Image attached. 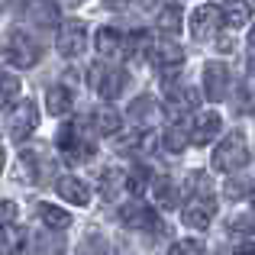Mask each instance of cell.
Returning a JSON list of instances; mask_svg holds the SVG:
<instances>
[{
  "mask_svg": "<svg viewBox=\"0 0 255 255\" xmlns=\"http://www.w3.org/2000/svg\"><path fill=\"white\" fill-rule=\"evenodd\" d=\"M58 152L65 155L68 165H81L87 158H94V139L81 132V123H68L58 129V139H55Z\"/></svg>",
  "mask_w": 255,
  "mask_h": 255,
  "instance_id": "cell-1",
  "label": "cell"
},
{
  "mask_svg": "<svg viewBox=\"0 0 255 255\" xmlns=\"http://www.w3.org/2000/svg\"><path fill=\"white\" fill-rule=\"evenodd\" d=\"M246 165H249V145H246V136L243 132L223 136V142H220L217 152H213V168L226 171V174H236L239 168H246Z\"/></svg>",
  "mask_w": 255,
  "mask_h": 255,
  "instance_id": "cell-2",
  "label": "cell"
},
{
  "mask_svg": "<svg viewBox=\"0 0 255 255\" xmlns=\"http://www.w3.org/2000/svg\"><path fill=\"white\" fill-rule=\"evenodd\" d=\"M39 55H42L39 42L29 36V32H23V29H16L10 36V42H6V58H10L16 68H32V65L39 62Z\"/></svg>",
  "mask_w": 255,
  "mask_h": 255,
  "instance_id": "cell-3",
  "label": "cell"
},
{
  "mask_svg": "<svg viewBox=\"0 0 255 255\" xmlns=\"http://www.w3.org/2000/svg\"><path fill=\"white\" fill-rule=\"evenodd\" d=\"M6 126H10V139H13V142H23V139H29L32 129L39 126V110H36V104H32V100H19V104L10 110Z\"/></svg>",
  "mask_w": 255,
  "mask_h": 255,
  "instance_id": "cell-4",
  "label": "cell"
},
{
  "mask_svg": "<svg viewBox=\"0 0 255 255\" xmlns=\"http://www.w3.org/2000/svg\"><path fill=\"white\" fill-rule=\"evenodd\" d=\"M55 45H58V55H62V58H78L87 49V26L81 23V19H68V23H62Z\"/></svg>",
  "mask_w": 255,
  "mask_h": 255,
  "instance_id": "cell-5",
  "label": "cell"
},
{
  "mask_svg": "<svg viewBox=\"0 0 255 255\" xmlns=\"http://www.w3.org/2000/svg\"><path fill=\"white\" fill-rule=\"evenodd\" d=\"M213 213H217V200L210 194H197L184 204V226L191 230H207L213 223Z\"/></svg>",
  "mask_w": 255,
  "mask_h": 255,
  "instance_id": "cell-6",
  "label": "cell"
},
{
  "mask_svg": "<svg viewBox=\"0 0 255 255\" xmlns=\"http://www.w3.org/2000/svg\"><path fill=\"white\" fill-rule=\"evenodd\" d=\"M120 223L126 230H158V213L142 200H132V204L120 207Z\"/></svg>",
  "mask_w": 255,
  "mask_h": 255,
  "instance_id": "cell-7",
  "label": "cell"
},
{
  "mask_svg": "<svg viewBox=\"0 0 255 255\" xmlns=\"http://www.w3.org/2000/svg\"><path fill=\"white\" fill-rule=\"evenodd\" d=\"M126 84H129V75L120 68H97L94 71V87H97V94L104 100H117L126 91Z\"/></svg>",
  "mask_w": 255,
  "mask_h": 255,
  "instance_id": "cell-8",
  "label": "cell"
},
{
  "mask_svg": "<svg viewBox=\"0 0 255 255\" xmlns=\"http://www.w3.org/2000/svg\"><path fill=\"white\" fill-rule=\"evenodd\" d=\"M220 23H223V13H220L217 3H204L194 10L191 16V36L194 39H210L213 32L220 29Z\"/></svg>",
  "mask_w": 255,
  "mask_h": 255,
  "instance_id": "cell-9",
  "label": "cell"
},
{
  "mask_svg": "<svg viewBox=\"0 0 255 255\" xmlns=\"http://www.w3.org/2000/svg\"><path fill=\"white\" fill-rule=\"evenodd\" d=\"M94 45H97V52H100L104 58L129 55V39H126L120 29H113V26H104V29L97 32V39H94Z\"/></svg>",
  "mask_w": 255,
  "mask_h": 255,
  "instance_id": "cell-10",
  "label": "cell"
},
{
  "mask_svg": "<svg viewBox=\"0 0 255 255\" xmlns=\"http://www.w3.org/2000/svg\"><path fill=\"white\" fill-rule=\"evenodd\" d=\"M220 113H213V110H200L197 117H194V126H191V142L194 145H207V142H213V136H220Z\"/></svg>",
  "mask_w": 255,
  "mask_h": 255,
  "instance_id": "cell-11",
  "label": "cell"
},
{
  "mask_svg": "<svg viewBox=\"0 0 255 255\" xmlns=\"http://www.w3.org/2000/svg\"><path fill=\"white\" fill-rule=\"evenodd\" d=\"M226 87H230V71L223 62H207L204 68V94L207 100H223Z\"/></svg>",
  "mask_w": 255,
  "mask_h": 255,
  "instance_id": "cell-12",
  "label": "cell"
},
{
  "mask_svg": "<svg viewBox=\"0 0 255 255\" xmlns=\"http://www.w3.org/2000/svg\"><path fill=\"white\" fill-rule=\"evenodd\" d=\"M55 191H58V197H65L68 204H75V207H87V204H91V191H87V184L81 178H75V174L58 178Z\"/></svg>",
  "mask_w": 255,
  "mask_h": 255,
  "instance_id": "cell-13",
  "label": "cell"
},
{
  "mask_svg": "<svg viewBox=\"0 0 255 255\" xmlns=\"http://www.w3.org/2000/svg\"><path fill=\"white\" fill-rule=\"evenodd\" d=\"M23 246H26V230H23V226L0 223V252L16 255V252H23Z\"/></svg>",
  "mask_w": 255,
  "mask_h": 255,
  "instance_id": "cell-14",
  "label": "cell"
},
{
  "mask_svg": "<svg viewBox=\"0 0 255 255\" xmlns=\"http://www.w3.org/2000/svg\"><path fill=\"white\" fill-rule=\"evenodd\" d=\"M220 13H223V23L236 29V26H246V23H249L252 6L246 3V0H226V3L220 6Z\"/></svg>",
  "mask_w": 255,
  "mask_h": 255,
  "instance_id": "cell-15",
  "label": "cell"
},
{
  "mask_svg": "<svg viewBox=\"0 0 255 255\" xmlns=\"http://www.w3.org/2000/svg\"><path fill=\"white\" fill-rule=\"evenodd\" d=\"M45 107H49L52 117H62V113L71 110V91L62 84H52L49 91H45Z\"/></svg>",
  "mask_w": 255,
  "mask_h": 255,
  "instance_id": "cell-16",
  "label": "cell"
},
{
  "mask_svg": "<svg viewBox=\"0 0 255 255\" xmlns=\"http://www.w3.org/2000/svg\"><path fill=\"white\" fill-rule=\"evenodd\" d=\"M39 220H42L49 230H68L71 226V213H65L62 207H55V204H39Z\"/></svg>",
  "mask_w": 255,
  "mask_h": 255,
  "instance_id": "cell-17",
  "label": "cell"
},
{
  "mask_svg": "<svg viewBox=\"0 0 255 255\" xmlns=\"http://www.w3.org/2000/svg\"><path fill=\"white\" fill-rule=\"evenodd\" d=\"M19 174H23V181H29V184H39V181H42V158H39V152L26 149L23 155H19Z\"/></svg>",
  "mask_w": 255,
  "mask_h": 255,
  "instance_id": "cell-18",
  "label": "cell"
},
{
  "mask_svg": "<svg viewBox=\"0 0 255 255\" xmlns=\"http://www.w3.org/2000/svg\"><path fill=\"white\" fill-rule=\"evenodd\" d=\"M152 55H155V62L162 65V68H168V65H174V68H178L181 58H184V52H181L178 42H171V39H162V42L155 45V52H152Z\"/></svg>",
  "mask_w": 255,
  "mask_h": 255,
  "instance_id": "cell-19",
  "label": "cell"
},
{
  "mask_svg": "<svg viewBox=\"0 0 255 255\" xmlns=\"http://www.w3.org/2000/svg\"><path fill=\"white\" fill-rule=\"evenodd\" d=\"M152 194H155L158 207H165V210L178 207V184H174L171 178H158V181H155V187H152Z\"/></svg>",
  "mask_w": 255,
  "mask_h": 255,
  "instance_id": "cell-20",
  "label": "cell"
},
{
  "mask_svg": "<svg viewBox=\"0 0 255 255\" xmlns=\"http://www.w3.org/2000/svg\"><path fill=\"white\" fill-rule=\"evenodd\" d=\"M123 187H126V174H120L117 168L104 171V178H100V194H104V200H117Z\"/></svg>",
  "mask_w": 255,
  "mask_h": 255,
  "instance_id": "cell-21",
  "label": "cell"
},
{
  "mask_svg": "<svg viewBox=\"0 0 255 255\" xmlns=\"http://www.w3.org/2000/svg\"><path fill=\"white\" fill-rule=\"evenodd\" d=\"M94 129L104 132V136L117 132L120 129V113L113 110V107H100V110H94Z\"/></svg>",
  "mask_w": 255,
  "mask_h": 255,
  "instance_id": "cell-22",
  "label": "cell"
},
{
  "mask_svg": "<svg viewBox=\"0 0 255 255\" xmlns=\"http://www.w3.org/2000/svg\"><path fill=\"white\" fill-rule=\"evenodd\" d=\"M230 230L243 233V236H252L255 233V207H243L239 213H233L230 217Z\"/></svg>",
  "mask_w": 255,
  "mask_h": 255,
  "instance_id": "cell-23",
  "label": "cell"
},
{
  "mask_svg": "<svg viewBox=\"0 0 255 255\" xmlns=\"http://www.w3.org/2000/svg\"><path fill=\"white\" fill-rule=\"evenodd\" d=\"M178 29H181V6L178 3H168L162 10V16H158V32H168V36H174Z\"/></svg>",
  "mask_w": 255,
  "mask_h": 255,
  "instance_id": "cell-24",
  "label": "cell"
},
{
  "mask_svg": "<svg viewBox=\"0 0 255 255\" xmlns=\"http://www.w3.org/2000/svg\"><path fill=\"white\" fill-rule=\"evenodd\" d=\"M129 117L136 120V123H145V126H149V123H152V117H155V100H152V97H139V100H132Z\"/></svg>",
  "mask_w": 255,
  "mask_h": 255,
  "instance_id": "cell-25",
  "label": "cell"
},
{
  "mask_svg": "<svg viewBox=\"0 0 255 255\" xmlns=\"http://www.w3.org/2000/svg\"><path fill=\"white\" fill-rule=\"evenodd\" d=\"M78 255H113L110 252V243H107L104 236H84L81 239V246H78Z\"/></svg>",
  "mask_w": 255,
  "mask_h": 255,
  "instance_id": "cell-26",
  "label": "cell"
},
{
  "mask_svg": "<svg viewBox=\"0 0 255 255\" xmlns=\"http://www.w3.org/2000/svg\"><path fill=\"white\" fill-rule=\"evenodd\" d=\"M162 142H165V149H171V152H181V149H184L187 142H191V136H187V132L181 129L178 123H171V126H168V132H165V139H162Z\"/></svg>",
  "mask_w": 255,
  "mask_h": 255,
  "instance_id": "cell-27",
  "label": "cell"
},
{
  "mask_svg": "<svg viewBox=\"0 0 255 255\" xmlns=\"http://www.w3.org/2000/svg\"><path fill=\"white\" fill-rule=\"evenodd\" d=\"M145 184H149V168H145V165H136V168L126 174V191L142 194V191H145Z\"/></svg>",
  "mask_w": 255,
  "mask_h": 255,
  "instance_id": "cell-28",
  "label": "cell"
},
{
  "mask_svg": "<svg viewBox=\"0 0 255 255\" xmlns=\"http://www.w3.org/2000/svg\"><path fill=\"white\" fill-rule=\"evenodd\" d=\"M19 97V78L16 75H0V104H13Z\"/></svg>",
  "mask_w": 255,
  "mask_h": 255,
  "instance_id": "cell-29",
  "label": "cell"
},
{
  "mask_svg": "<svg viewBox=\"0 0 255 255\" xmlns=\"http://www.w3.org/2000/svg\"><path fill=\"white\" fill-rule=\"evenodd\" d=\"M168 255H204V246H200V239H178Z\"/></svg>",
  "mask_w": 255,
  "mask_h": 255,
  "instance_id": "cell-30",
  "label": "cell"
},
{
  "mask_svg": "<svg viewBox=\"0 0 255 255\" xmlns=\"http://www.w3.org/2000/svg\"><path fill=\"white\" fill-rule=\"evenodd\" d=\"M252 191H255L252 181H233V184L226 187V194H230V197H246V194H252Z\"/></svg>",
  "mask_w": 255,
  "mask_h": 255,
  "instance_id": "cell-31",
  "label": "cell"
},
{
  "mask_svg": "<svg viewBox=\"0 0 255 255\" xmlns=\"http://www.w3.org/2000/svg\"><path fill=\"white\" fill-rule=\"evenodd\" d=\"M249 107H255V87H249V81L243 84V91H239V110H249Z\"/></svg>",
  "mask_w": 255,
  "mask_h": 255,
  "instance_id": "cell-32",
  "label": "cell"
},
{
  "mask_svg": "<svg viewBox=\"0 0 255 255\" xmlns=\"http://www.w3.org/2000/svg\"><path fill=\"white\" fill-rule=\"evenodd\" d=\"M16 217V204L13 200H0V223H10Z\"/></svg>",
  "mask_w": 255,
  "mask_h": 255,
  "instance_id": "cell-33",
  "label": "cell"
},
{
  "mask_svg": "<svg viewBox=\"0 0 255 255\" xmlns=\"http://www.w3.org/2000/svg\"><path fill=\"white\" fill-rule=\"evenodd\" d=\"M129 3H132V0H104V6H107V10H126Z\"/></svg>",
  "mask_w": 255,
  "mask_h": 255,
  "instance_id": "cell-34",
  "label": "cell"
},
{
  "mask_svg": "<svg viewBox=\"0 0 255 255\" xmlns=\"http://www.w3.org/2000/svg\"><path fill=\"white\" fill-rule=\"evenodd\" d=\"M233 255H255V243H243V246H239V249L233 252Z\"/></svg>",
  "mask_w": 255,
  "mask_h": 255,
  "instance_id": "cell-35",
  "label": "cell"
},
{
  "mask_svg": "<svg viewBox=\"0 0 255 255\" xmlns=\"http://www.w3.org/2000/svg\"><path fill=\"white\" fill-rule=\"evenodd\" d=\"M249 42H252V49H255V26H252V32H249Z\"/></svg>",
  "mask_w": 255,
  "mask_h": 255,
  "instance_id": "cell-36",
  "label": "cell"
},
{
  "mask_svg": "<svg viewBox=\"0 0 255 255\" xmlns=\"http://www.w3.org/2000/svg\"><path fill=\"white\" fill-rule=\"evenodd\" d=\"M3 162H6V155H3V149H0V171H3Z\"/></svg>",
  "mask_w": 255,
  "mask_h": 255,
  "instance_id": "cell-37",
  "label": "cell"
},
{
  "mask_svg": "<svg viewBox=\"0 0 255 255\" xmlns=\"http://www.w3.org/2000/svg\"><path fill=\"white\" fill-rule=\"evenodd\" d=\"M75 3H81V0H68V6H75Z\"/></svg>",
  "mask_w": 255,
  "mask_h": 255,
  "instance_id": "cell-38",
  "label": "cell"
}]
</instances>
